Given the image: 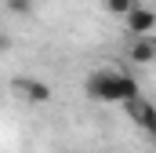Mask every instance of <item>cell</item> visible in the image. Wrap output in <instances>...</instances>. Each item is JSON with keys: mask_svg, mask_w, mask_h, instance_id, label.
Masks as SVG:
<instances>
[{"mask_svg": "<svg viewBox=\"0 0 156 153\" xmlns=\"http://www.w3.org/2000/svg\"><path fill=\"white\" fill-rule=\"evenodd\" d=\"M83 91L91 99H98V102H116V106H131L134 99H142L138 80L120 73V69H94V73L87 76Z\"/></svg>", "mask_w": 156, "mask_h": 153, "instance_id": "cell-1", "label": "cell"}, {"mask_svg": "<svg viewBox=\"0 0 156 153\" xmlns=\"http://www.w3.org/2000/svg\"><path fill=\"white\" fill-rule=\"evenodd\" d=\"M127 117H131L145 135H153V139H156V106L149 102V99H134V102L127 106Z\"/></svg>", "mask_w": 156, "mask_h": 153, "instance_id": "cell-2", "label": "cell"}, {"mask_svg": "<svg viewBox=\"0 0 156 153\" xmlns=\"http://www.w3.org/2000/svg\"><path fill=\"white\" fill-rule=\"evenodd\" d=\"M127 29H131L134 37H153V29H156V11H149V7H134V11L127 15Z\"/></svg>", "mask_w": 156, "mask_h": 153, "instance_id": "cell-3", "label": "cell"}, {"mask_svg": "<svg viewBox=\"0 0 156 153\" xmlns=\"http://www.w3.org/2000/svg\"><path fill=\"white\" fill-rule=\"evenodd\" d=\"M15 91H18V95H26L29 102H47V99H51V88H47L44 80H33V76H29V80H26V76H18V80H15Z\"/></svg>", "mask_w": 156, "mask_h": 153, "instance_id": "cell-4", "label": "cell"}, {"mask_svg": "<svg viewBox=\"0 0 156 153\" xmlns=\"http://www.w3.org/2000/svg\"><path fill=\"white\" fill-rule=\"evenodd\" d=\"M131 58H134V62H153L156 58V37H134Z\"/></svg>", "mask_w": 156, "mask_h": 153, "instance_id": "cell-5", "label": "cell"}, {"mask_svg": "<svg viewBox=\"0 0 156 153\" xmlns=\"http://www.w3.org/2000/svg\"><path fill=\"white\" fill-rule=\"evenodd\" d=\"M105 7H109L113 15H120V18H127V15H131L138 4H134V0H105Z\"/></svg>", "mask_w": 156, "mask_h": 153, "instance_id": "cell-6", "label": "cell"}, {"mask_svg": "<svg viewBox=\"0 0 156 153\" xmlns=\"http://www.w3.org/2000/svg\"><path fill=\"white\" fill-rule=\"evenodd\" d=\"M7 11H15V15H29V11H33V0H7Z\"/></svg>", "mask_w": 156, "mask_h": 153, "instance_id": "cell-7", "label": "cell"}]
</instances>
